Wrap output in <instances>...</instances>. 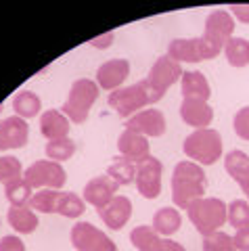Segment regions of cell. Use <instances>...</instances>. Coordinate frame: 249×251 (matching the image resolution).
<instances>
[{
    "label": "cell",
    "instance_id": "5",
    "mask_svg": "<svg viewBox=\"0 0 249 251\" xmlns=\"http://www.w3.org/2000/svg\"><path fill=\"white\" fill-rule=\"evenodd\" d=\"M97 99H99L97 82L88 80V77L75 80L72 84V88H69V94H67L63 107H61V113L72 124H84L88 120V113Z\"/></svg>",
    "mask_w": 249,
    "mask_h": 251
},
{
    "label": "cell",
    "instance_id": "36",
    "mask_svg": "<svg viewBox=\"0 0 249 251\" xmlns=\"http://www.w3.org/2000/svg\"><path fill=\"white\" fill-rule=\"evenodd\" d=\"M0 251H25V245H23V241L19 237H15V234H4V237L0 239Z\"/></svg>",
    "mask_w": 249,
    "mask_h": 251
},
{
    "label": "cell",
    "instance_id": "39",
    "mask_svg": "<svg viewBox=\"0 0 249 251\" xmlns=\"http://www.w3.org/2000/svg\"><path fill=\"white\" fill-rule=\"evenodd\" d=\"M113 42V31H109V34H103V36H97L90 40V46H95V49H107V46H111Z\"/></svg>",
    "mask_w": 249,
    "mask_h": 251
},
{
    "label": "cell",
    "instance_id": "18",
    "mask_svg": "<svg viewBox=\"0 0 249 251\" xmlns=\"http://www.w3.org/2000/svg\"><path fill=\"white\" fill-rule=\"evenodd\" d=\"M118 151L122 157H126L132 163H143L145 159L151 157V151H149V140L143 134H136L132 130H124L120 138H118Z\"/></svg>",
    "mask_w": 249,
    "mask_h": 251
},
{
    "label": "cell",
    "instance_id": "17",
    "mask_svg": "<svg viewBox=\"0 0 249 251\" xmlns=\"http://www.w3.org/2000/svg\"><path fill=\"white\" fill-rule=\"evenodd\" d=\"M97 211L105 226H109L111 230H122L132 216V201L128 197H124V195H118L105 207H100Z\"/></svg>",
    "mask_w": 249,
    "mask_h": 251
},
{
    "label": "cell",
    "instance_id": "20",
    "mask_svg": "<svg viewBox=\"0 0 249 251\" xmlns=\"http://www.w3.org/2000/svg\"><path fill=\"white\" fill-rule=\"evenodd\" d=\"M224 168H226L228 176L241 186V191L249 199V155L235 149V151L226 153V157H224Z\"/></svg>",
    "mask_w": 249,
    "mask_h": 251
},
{
    "label": "cell",
    "instance_id": "37",
    "mask_svg": "<svg viewBox=\"0 0 249 251\" xmlns=\"http://www.w3.org/2000/svg\"><path fill=\"white\" fill-rule=\"evenodd\" d=\"M232 241H235L237 251H249V226L247 228H239L235 232V237H232Z\"/></svg>",
    "mask_w": 249,
    "mask_h": 251
},
{
    "label": "cell",
    "instance_id": "29",
    "mask_svg": "<svg viewBox=\"0 0 249 251\" xmlns=\"http://www.w3.org/2000/svg\"><path fill=\"white\" fill-rule=\"evenodd\" d=\"M4 195H6V199H9L11 205L23 207L29 203V199H32V186H29L21 176V178H15L11 182L4 184Z\"/></svg>",
    "mask_w": 249,
    "mask_h": 251
},
{
    "label": "cell",
    "instance_id": "21",
    "mask_svg": "<svg viewBox=\"0 0 249 251\" xmlns=\"http://www.w3.org/2000/svg\"><path fill=\"white\" fill-rule=\"evenodd\" d=\"M72 122L67 120V117L59 111V109H49V111H44L40 115V132L42 136L49 140H61V138H67L69 134V126Z\"/></svg>",
    "mask_w": 249,
    "mask_h": 251
},
{
    "label": "cell",
    "instance_id": "1",
    "mask_svg": "<svg viewBox=\"0 0 249 251\" xmlns=\"http://www.w3.org/2000/svg\"><path fill=\"white\" fill-rule=\"evenodd\" d=\"M205 186H207V178L199 163L191 159L176 163L172 172V201L176 207L186 209L193 201L203 199Z\"/></svg>",
    "mask_w": 249,
    "mask_h": 251
},
{
    "label": "cell",
    "instance_id": "23",
    "mask_svg": "<svg viewBox=\"0 0 249 251\" xmlns=\"http://www.w3.org/2000/svg\"><path fill=\"white\" fill-rule=\"evenodd\" d=\"M180 224H182V216L180 211L174 209V207H159L153 216V222H151V228L161 234V237H172L174 232L180 230Z\"/></svg>",
    "mask_w": 249,
    "mask_h": 251
},
{
    "label": "cell",
    "instance_id": "10",
    "mask_svg": "<svg viewBox=\"0 0 249 251\" xmlns=\"http://www.w3.org/2000/svg\"><path fill=\"white\" fill-rule=\"evenodd\" d=\"M161 174H163V166L157 157H149L143 163L136 166V191L143 195L145 199H157L161 193Z\"/></svg>",
    "mask_w": 249,
    "mask_h": 251
},
{
    "label": "cell",
    "instance_id": "14",
    "mask_svg": "<svg viewBox=\"0 0 249 251\" xmlns=\"http://www.w3.org/2000/svg\"><path fill=\"white\" fill-rule=\"evenodd\" d=\"M29 126L23 117H4L0 120V151H11L27 145Z\"/></svg>",
    "mask_w": 249,
    "mask_h": 251
},
{
    "label": "cell",
    "instance_id": "15",
    "mask_svg": "<svg viewBox=\"0 0 249 251\" xmlns=\"http://www.w3.org/2000/svg\"><path fill=\"white\" fill-rule=\"evenodd\" d=\"M130 75V61L128 59H111L105 61L97 69V86L103 90H118Z\"/></svg>",
    "mask_w": 249,
    "mask_h": 251
},
{
    "label": "cell",
    "instance_id": "13",
    "mask_svg": "<svg viewBox=\"0 0 249 251\" xmlns=\"http://www.w3.org/2000/svg\"><path fill=\"white\" fill-rule=\"evenodd\" d=\"M180 77H182L180 63H176L172 57L163 54V57H159L157 61L153 63V67H151L149 77H147V80H149V84L159 94H163L170 88V86H174L178 80H180Z\"/></svg>",
    "mask_w": 249,
    "mask_h": 251
},
{
    "label": "cell",
    "instance_id": "26",
    "mask_svg": "<svg viewBox=\"0 0 249 251\" xmlns=\"http://www.w3.org/2000/svg\"><path fill=\"white\" fill-rule=\"evenodd\" d=\"M224 54H226L228 65L232 67H245L249 65V40L239 36H232L224 46Z\"/></svg>",
    "mask_w": 249,
    "mask_h": 251
},
{
    "label": "cell",
    "instance_id": "34",
    "mask_svg": "<svg viewBox=\"0 0 249 251\" xmlns=\"http://www.w3.org/2000/svg\"><path fill=\"white\" fill-rule=\"evenodd\" d=\"M21 176H23V166L17 157H13V155L0 157V182L6 184L15 178H21Z\"/></svg>",
    "mask_w": 249,
    "mask_h": 251
},
{
    "label": "cell",
    "instance_id": "31",
    "mask_svg": "<svg viewBox=\"0 0 249 251\" xmlns=\"http://www.w3.org/2000/svg\"><path fill=\"white\" fill-rule=\"evenodd\" d=\"M44 153L50 161H57V163L67 161V159H72L75 153V143L69 136L61 138V140H50V143H46Z\"/></svg>",
    "mask_w": 249,
    "mask_h": 251
},
{
    "label": "cell",
    "instance_id": "9",
    "mask_svg": "<svg viewBox=\"0 0 249 251\" xmlns=\"http://www.w3.org/2000/svg\"><path fill=\"white\" fill-rule=\"evenodd\" d=\"M168 57H172L176 63H199L218 57V52L203 38H176L168 46Z\"/></svg>",
    "mask_w": 249,
    "mask_h": 251
},
{
    "label": "cell",
    "instance_id": "3",
    "mask_svg": "<svg viewBox=\"0 0 249 251\" xmlns=\"http://www.w3.org/2000/svg\"><path fill=\"white\" fill-rule=\"evenodd\" d=\"M226 211H228V205L218 197L197 199L186 207L191 224L195 226V230L199 234H203V237L218 232L226 224Z\"/></svg>",
    "mask_w": 249,
    "mask_h": 251
},
{
    "label": "cell",
    "instance_id": "25",
    "mask_svg": "<svg viewBox=\"0 0 249 251\" xmlns=\"http://www.w3.org/2000/svg\"><path fill=\"white\" fill-rule=\"evenodd\" d=\"M13 109H15V115H17V117L29 120V117H36L38 113H40L42 100L32 90H19L13 97Z\"/></svg>",
    "mask_w": 249,
    "mask_h": 251
},
{
    "label": "cell",
    "instance_id": "12",
    "mask_svg": "<svg viewBox=\"0 0 249 251\" xmlns=\"http://www.w3.org/2000/svg\"><path fill=\"white\" fill-rule=\"evenodd\" d=\"M130 241L138 251H186L180 243L155 232L151 226H136L130 232Z\"/></svg>",
    "mask_w": 249,
    "mask_h": 251
},
{
    "label": "cell",
    "instance_id": "19",
    "mask_svg": "<svg viewBox=\"0 0 249 251\" xmlns=\"http://www.w3.org/2000/svg\"><path fill=\"white\" fill-rule=\"evenodd\" d=\"M180 117L186 126L195 130H205L214 120V109L205 100L197 99H182L180 103Z\"/></svg>",
    "mask_w": 249,
    "mask_h": 251
},
{
    "label": "cell",
    "instance_id": "11",
    "mask_svg": "<svg viewBox=\"0 0 249 251\" xmlns=\"http://www.w3.org/2000/svg\"><path fill=\"white\" fill-rule=\"evenodd\" d=\"M124 126H126V130H132L147 138H157L163 136V132H166V115L159 109H143L136 115L128 117Z\"/></svg>",
    "mask_w": 249,
    "mask_h": 251
},
{
    "label": "cell",
    "instance_id": "38",
    "mask_svg": "<svg viewBox=\"0 0 249 251\" xmlns=\"http://www.w3.org/2000/svg\"><path fill=\"white\" fill-rule=\"evenodd\" d=\"M228 9L232 19H237L241 23H249V4H230Z\"/></svg>",
    "mask_w": 249,
    "mask_h": 251
},
{
    "label": "cell",
    "instance_id": "22",
    "mask_svg": "<svg viewBox=\"0 0 249 251\" xmlns=\"http://www.w3.org/2000/svg\"><path fill=\"white\" fill-rule=\"evenodd\" d=\"M180 86H182V99H197L207 103V99L212 97L209 82L201 72H184L180 77Z\"/></svg>",
    "mask_w": 249,
    "mask_h": 251
},
{
    "label": "cell",
    "instance_id": "35",
    "mask_svg": "<svg viewBox=\"0 0 249 251\" xmlns=\"http://www.w3.org/2000/svg\"><path fill=\"white\" fill-rule=\"evenodd\" d=\"M232 128L235 134L243 140H249V107H241L232 117Z\"/></svg>",
    "mask_w": 249,
    "mask_h": 251
},
{
    "label": "cell",
    "instance_id": "24",
    "mask_svg": "<svg viewBox=\"0 0 249 251\" xmlns=\"http://www.w3.org/2000/svg\"><path fill=\"white\" fill-rule=\"evenodd\" d=\"M6 220H9L11 228H15L19 234H32L38 228V216L27 205H23V207L11 205Z\"/></svg>",
    "mask_w": 249,
    "mask_h": 251
},
{
    "label": "cell",
    "instance_id": "33",
    "mask_svg": "<svg viewBox=\"0 0 249 251\" xmlns=\"http://www.w3.org/2000/svg\"><path fill=\"white\" fill-rule=\"evenodd\" d=\"M203 251H237L235 249V241L230 234L218 230L214 234L203 237Z\"/></svg>",
    "mask_w": 249,
    "mask_h": 251
},
{
    "label": "cell",
    "instance_id": "4",
    "mask_svg": "<svg viewBox=\"0 0 249 251\" xmlns=\"http://www.w3.org/2000/svg\"><path fill=\"white\" fill-rule=\"evenodd\" d=\"M182 151L199 166H212L222 157V136L214 128L195 130L182 143Z\"/></svg>",
    "mask_w": 249,
    "mask_h": 251
},
{
    "label": "cell",
    "instance_id": "2",
    "mask_svg": "<svg viewBox=\"0 0 249 251\" xmlns=\"http://www.w3.org/2000/svg\"><path fill=\"white\" fill-rule=\"evenodd\" d=\"M161 97L163 94H159L157 90H155L149 84V80H141V82H136L132 86H126V88L113 90L111 94H109L107 103L120 117H126L128 120V117L136 115L143 107L161 100Z\"/></svg>",
    "mask_w": 249,
    "mask_h": 251
},
{
    "label": "cell",
    "instance_id": "6",
    "mask_svg": "<svg viewBox=\"0 0 249 251\" xmlns=\"http://www.w3.org/2000/svg\"><path fill=\"white\" fill-rule=\"evenodd\" d=\"M23 180L32 188H52V191H61L67 182V174L61 163L50 159L34 161L29 168L23 170Z\"/></svg>",
    "mask_w": 249,
    "mask_h": 251
},
{
    "label": "cell",
    "instance_id": "32",
    "mask_svg": "<svg viewBox=\"0 0 249 251\" xmlns=\"http://www.w3.org/2000/svg\"><path fill=\"white\" fill-rule=\"evenodd\" d=\"M226 222L235 228H247L249 226V201H243V199H235L228 205V211H226Z\"/></svg>",
    "mask_w": 249,
    "mask_h": 251
},
{
    "label": "cell",
    "instance_id": "8",
    "mask_svg": "<svg viewBox=\"0 0 249 251\" xmlns=\"http://www.w3.org/2000/svg\"><path fill=\"white\" fill-rule=\"evenodd\" d=\"M232 31H235V19L228 11H212L205 19V29H203V40L212 46V49L220 54L224 50L226 42L232 38Z\"/></svg>",
    "mask_w": 249,
    "mask_h": 251
},
{
    "label": "cell",
    "instance_id": "27",
    "mask_svg": "<svg viewBox=\"0 0 249 251\" xmlns=\"http://www.w3.org/2000/svg\"><path fill=\"white\" fill-rule=\"evenodd\" d=\"M107 176L115 180L120 186H126L130 182H134L136 178V163H132L130 159H126V157H115V161L111 163V166L107 168Z\"/></svg>",
    "mask_w": 249,
    "mask_h": 251
},
{
    "label": "cell",
    "instance_id": "30",
    "mask_svg": "<svg viewBox=\"0 0 249 251\" xmlns=\"http://www.w3.org/2000/svg\"><path fill=\"white\" fill-rule=\"evenodd\" d=\"M80 195L75 193H63L61 191V197H59V205H57V214L63 216V218H80L84 211H86V205Z\"/></svg>",
    "mask_w": 249,
    "mask_h": 251
},
{
    "label": "cell",
    "instance_id": "7",
    "mask_svg": "<svg viewBox=\"0 0 249 251\" xmlns=\"http://www.w3.org/2000/svg\"><path fill=\"white\" fill-rule=\"evenodd\" d=\"M69 239L77 251H118L115 243L90 222H75L69 232Z\"/></svg>",
    "mask_w": 249,
    "mask_h": 251
},
{
    "label": "cell",
    "instance_id": "28",
    "mask_svg": "<svg viewBox=\"0 0 249 251\" xmlns=\"http://www.w3.org/2000/svg\"><path fill=\"white\" fill-rule=\"evenodd\" d=\"M59 197L61 191H52V188H40L32 195L27 207L42 211V214H57V205H59Z\"/></svg>",
    "mask_w": 249,
    "mask_h": 251
},
{
    "label": "cell",
    "instance_id": "16",
    "mask_svg": "<svg viewBox=\"0 0 249 251\" xmlns=\"http://www.w3.org/2000/svg\"><path fill=\"white\" fill-rule=\"evenodd\" d=\"M118 188H120V184L109 178L107 174L97 176V178L88 180L86 186H84V201L90 203L92 207L100 209V207H105L113 197H118Z\"/></svg>",
    "mask_w": 249,
    "mask_h": 251
}]
</instances>
